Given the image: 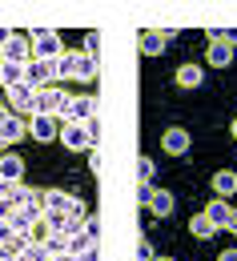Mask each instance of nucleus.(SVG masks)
<instances>
[{
    "label": "nucleus",
    "mask_w": 237,
    "mask_h": 261,
    "mask_svg": "<svg viewBox=\"0 0 237 261\" xmlns=\"http://www.w3.org/2000/svg\"><path fill=\"white\" fill-rule=\"evenodd\" d=\"M97 72H101V65H97V57H89L85 48H81V53H65V57L57 61V81H65V76H72V81H85V85H89V81H93Z\"/></svg>",
    "instance_id": "nucleus-1"
},
{
    "label": "nucleus",
    "mask_w": 237,
    "mask_h": 261,
    "mask_svg": "<svg viewBox=\"0 0 237 261\" xmlns=\"http://www.w3.org/2000/svg\"><path fill=\"white\" fill-rule=\"evenodd\" d=\"M61 57H65V40L52 33V29L33 33V61H48V65H57Z\"/></svg>",
    "instance_id": "nucleus-2"
},
{
    "label": "nucleus",
    "mask_w": 237,
    "mask_h": 261,
    "mask_svg": "<svg viewBox=\"0 0 237 261\" xmlns=\"http://www.w3.org/2000/svg\"><path fill=\"white\" fill-rule=\"evenodd\" d=\"M68 109V93H61V85H48L36 93V105H33V117H61Z\"/></svg>",
    "instance_id": "nucleus-3"
},
{
    "label": "nucleus",
    "mask_w": 237,
    "mask_h": 261,
    "mask_svg": "<svg viewBox=\"0 0 237 261\" xmlns=\"http://www.w3.org/2000/svg\"><path fill=\"white\" fill-rule=\"evenodd\" d=\"M97 105H101L97 97H68V109L57 121H61V125H85V121L97 117Z\"/></svg>",
    "instance_id": "nucleus-4"
},
{
    "label": "nucleus",
    "mask_w": 237,
    "mask_h": 261,
    "mask_svg": "<svg viewBox=\"0 0 237 261\" xmlns=\"http://www.w3.org/2000/svg\"><path fill=\"white\" fill-rule=\"evenodd\" d=\"M24 85L29 89H48V85H57V65H48V61H29L24 65Z\"/></svg>",
    "instance_id": "nucleus-5"
},
{
    "label": "nucleus",
    "mask_w": 237,
    "mask_h": 261,
    "mask_svg": "<svg viewBox=\"0 0 237 261\" xmlns=\"http://www.w3.org/2000/svg\"><path fill=\"white\" fill-rule=\"evenodd\" d=\"M0 61H16V65H29V61H33V36L12 33V40L0 48Z\"/></svg>",
    "instance_id": "nucleus-6"
},
{
    "label": "nucleus",
    "mask_w": 237,
    "mask_h": 261,
    "mask_svg": "<svg viewBox=\"0 0 237 261\" xmlns=\"http://www.w3.org/2000/svg\"><path fill=\"white\" fill-rule=\"evenodd\" d=\"M209 36H213V40H209L205 61H209L213 68H229V65H233V44H229V40H221V33H217V29H213Z\"/></svg>",
    "instance_id": "nucleus-7"
},
{
    "label": "nucleus",
    "mask_w": 237,
    "mask_h": 261,
    "mask_svg": "<svg viewBox=\"0 0 237 261\" xmlns=\"http://www.w3.org/2000/svg\"><path fill=\"white\" fill-rule=\"evenodd\" d=\"M4 100L16 109V117H33V105H36V89L29 85H16V89H4Z\"/></svg>",
    "instance_id": "nucleus-8"
},
{
    "label": "nucleus",
    "mask_w": 237,
    "mask_h": 261,
    "mask_svg": "<svg viewBox=\"0 0 237 261\" xmlns=\"http://www.w3.org/2000/svg\"><path fill=\"white\" fill-rule=\"evenodd\" d=\"M189 145H193V137L181 129V125H173V129L161 133V149H165L169 157H185V153H189Z\"/></svg>",
    "instance_id": "nucleus-9"
},
{
    "label": "nucleus",
    "mask_w": 237,
    "mask_h": 261,
    "mask_svg": "<svg viewBox=\"0 0 237 261\" xmlns=\"http://www.w3.org/2000/svg\"><path fill=\"white\" fill-rule=\"evenodd\" d=\"M29 137L40 141V145L57 141V137H61V133H57V117H29Z\"/></svg>",
    "instance_id": "nucleus-10"
},
{
    "label": "nucleus",
    "mask_w": 237,
    "mask_h": 261,
    "mask_svg": "<svg viewBox=\"0 0 237 261\" xmlns=\"http://www.w3.org/2000/svg\"><path fill=\"white\" fill-rule=\"evenodd\" d=\"M61 145L72 149V153L93 149V141H89V129H85V125H61Z\"/></svg>",
    "instance_id": "nucleus-11"
},
{
    "label": "nucleus",
    "mask_w": 237,
    "mask_h": 261,
    "mask_svg": "<svg viewBox=\"0 0 237 261\" xmlns=\"http://www.w3.org/2000/svg\"><path fill=\"white\" fill-rule=\"evenodd\" d=\"M205 217H209V221L217 225V233H221V229H229V217H233V205H229L225 197H213V201L205 205Z\"/></svg>",
    "instance_id": "nucleus-12"
},
{
    "label": "nucleus",
    "mask_w": 237,
    "mask_h": 261,
    "mask_svg": "<svg viewBox=\"0 0 237 261\" xmlns=\"http://www.w3.org/2000/svg\"><path fill=\"white\" fill-rule=\"evenodd\" d=\"M0 181H24V161L16 153H0Z\"/></svg>",
    "instance_id": "nucleus-13"
},
{
    "label": "nucleus",
    "mask_w": 237,
    "mask_h": 261,
    "mask_svg": "<svg viewBox=\"0 0 237 261\" xmlns=\"http://www.w3.org/2000/svg\"><path fill=\"white\" fill-rule=\"evenodd\" d=\"M24 117H16V113H8L4 121H0V137H4V145H16L20 137H24Z\"/></svg>",
    "instance_id": "nucleus-14"
},
{
    "label": "nucleus",
    "mask_w": 237,
    "mask_h": 261,
    "mask_svg": "<svg viewBox=\"0 0 237 261\" xmlns=\"http://www.w3.org/2000/svg\"><path fill=\"white\" fill-rule=\"evenodd\" d=\"M149 209H153V217H173V209H177V197H173L169 189H153Z\"/></svg>",
    "instance_id": "nucleus-15"
},
{
    "label": "nucleus",
    "mask_w": 237,
    "mask_h": 261,
    "mask_svg": "<svg viewBox=\"0 0 237 261\" xmlns=\"http://www.w3.org/2000/svg\"><path fill=\"white\" fill-rule=\"evenodd\" d=\"M165 44H169V40H165V33H157V29L141 33V53H145V57H161Z\"/></svg>",
    "instance_id": "nucleus-16"
},
{
    "label": "nucleus",
    "mask_w": 237,
    "mask_h": 261,
    "mask_svg": "<svg viewBox=\"0 0 237 261\" xmlns=\"http://www.w3.org/2000/svg\"><path fill=\"white\" fill-rule=\"evenodd\" d=\"M0 85H4V89L24 85V65H16V61H0Z\"/></svg>",
    "instance_id": "nucleus-17"
},
{
    "label": "nucleus",
    "mask_w": 237,
    "mask_h": 261,
    "mask_svg": "<svg viewBox=\"0 0 237 261\" xmlns=\"http://www.w3.org/2000/svg\"><path fill=\"white\" fill-rule=\"evenodd\" d=\"M68 205H72V193L44 189V213H68Z\"/></svg>",
    "instance_id": "nucleus-18"
},
{
    "label": "nucleus",
    "mask_w": 237,
    "mask_h": 261,
    "mask_svg": "<svg viewBox=\"0 0 237 261\" xmlns=\"http://www.w3.org/2000/svg\"><path fill=\"white\" fill-rule=\"evenodd\" d=\"M201 81H205V68L201 65H181V68H177V85H181V89H197Z\"/></svg>",
    "instance_id": "nucleus-19"
},
{
    "label": "nucleus",
    "mask_w": 237,
    "mask_h": 261,
    "mask_svg": "<svg viewBox=\"0 0 237 261\" xmlns=\"http://www.w3.org/2000/svg\"><path fill=\"white\" fill-rule=\"evenodd\" d=\"M213 193L217 197H233L237 193V173L233 169H221V173L213 177Z\"/></svg>",
    "instance_id": "nucleus-20"
},
{
    "label": "nucleus",
    "mask_w": 237,
    "mask_h": 261,
    "mask_svg": "<svg viewBox=\"0 0 237 261\" xmlns=\"http://www.w3.org/2000/svg\"><path fill=\"white\" fill-rule=\"evenodd\" d=\"M137 185H153V173H157V165H153V157H145V153H141V157H137Z\"/></svg>",
    "instance_id": "nucleus-21"
},
{
    "label": "nucleus",
    "mask_w": 237,
    "mask_h": 261,
    "mask_svg": "<svg viewBox=\"0 0 237 261\" xmlns=\"http://www.w3.org/2000/svg\"><path fill=\"white\" fill-rule=\"evenodd\" d=\"M189 229H193V237H201V241H209V237L217 233V225H213V221H209L205 213H197V217L189 221Z\"/></svg>",
    "instance_id": "nucleus-22"
},
{
    "label": "nucleus",
    "mask_w": 237,
    "mask_h": 261,
    "mask_svg": "<svg viewBox=\"0 0 237 261\" xmlns=\"http://www.w3.org/2000/svg\"><path fill=\"white\" fill-rule=\"evenodd\" d=\"M44 249H48V257L68 253V237H65V233H48V237H44Z\"/></svg>",
    "instance_id": "nucleus-23"
},
{
    "label": "nucleus",
    "mask_w": 237,
    "mask_h": 261,
    "mask_svg": "<svg viewBox=\"0 0 237 261\" xmlns=\"http://www.w3.org/2000/svg\"><path fill=\"white\" fill-rule=\"evenodd\" d=\"M89 245H97V241H93V237H89V233H85V229H76V233H72V237H68V253H85V249H89Z\"/></svg>",
    "instance_id": "nucleus-24"
},
{
    "label": "nucleus",
    "mask_w": 237,
    "mask_h": 261,
    "mask_svg": "<svg viewBox=\"0 0 237 261\" xmlns=\"http://www.w3.org/2000/svg\"><path fill=\"white\" fill-rule=\"evenodd\" d=\"M20 261H48L44 241H29V245H24V253H20Z\"/></svg>",
    "instance_id": "nucleus-25"
},
{
    "label": "nucleus",
    "mask_w": 237,
    "mask_h": 261,
    "mask_svg": "<svg viewBox=\"0 0 237 261\" xmlns=\"http://www.w3.org/2000/svg\"><path fill=\"white\" fill-rule=\"evenodd\" d=\"M85 233H89V237H93V241H97V237H101V217H97V213H89V217H85Z\"/></svg>",
    "instance_id": "nucleus-26"
},
{
    "label": "nucleus",
    "mask_w": 237,
    "mask_h": 261,
    "mask_svg": "<svg viewBox=\"0 0 237 261\" xmlns=\"http://www.w3.org/2000/svg\"><path fill=\"white\" fill-rule=\"evenodd\" d=\"M85 53H89V57L101 53V33H89V36H85Z\"/></svg>",
    "instance_id": "nucleus-27"
},
{
    "label": "nucleus",
    "mask_w": 237,
    "mask_h": 261,
    "mask_svg": "<svg viewBox=\"0 0 237 261\" xmlns=\"http://www.w3.org/2000/svg\"><path fill=\"white\" fill-rule=\"evenodd\" d=\"M48 233H52V229L44 225V217H40V221H36V225L29 229V237H33V241H44V237H48Z\"/></svg>",
    "instance_id": "nucleus-28"
},
{
    "label": "nucleus",
    "mask_w": 237,
    "mask_h": 261,
    "mask_svg": "<svg viewBox=\"0 0 237 261\" xmlns=\"http://www.w3.org/2000/svg\"><path fill=\"white\" fill-rule=\"evenodd\" d=\"M149 201H153V185H137V205L149 209Z\"/></svg>",
    "instance_id": "nucleus-29"
},
{
    "label": "nucleus",
    "mask_w": 237,
    "mask_h": 261,
    "mask_svg": "<svg viewBox=\"0 0 237 261\" xmlns=\"http://www.w3.org/2000/svg\"><path fill=\"white\" fill-rule=\"evenodd\" d=\"M137 261H153V245H149L145 237L137 241Z\"/></svg>",
    "instance_id": "nucleus-30"
},
{
    "label": "nucleus",
    "mask_w": 237,
    "mask_h": 261,
    "mask_svg": "<svg viewBox=\"0 0 237 261\" xmlns=\"http://www.w3.org/2000/svg\"><path fill=\"white\" fill-rule=\"evenodd\" d=\"M89 169H93V173H101V153H97V145L89 149Z\"/></svg>",
    "instance_id": "nucleus-31"
},
{
    "label": "nucleus",
    "mask_w": 237,
    "mask_h": 261,
    "mask_svg": "<svg viewBox=\"0 0 237 261\" xmlns=\"http://www.w3.org/2000/svg\"><path fill=\"white\" fill-rule=\"evenodd\" d=\"M76 257H81V261H101V249H97V245H89V249H85V253H76Z\"/></svg>",
    "instance_id": "nucleus-32"
},
{
    "label": "nucleus",
    "mask_w": 237,
    "mask_h": 261,
    "mask_svg": "<svg viewBox=\"0 0 237 261\" xmlns=\"http://www.w3.org/2000/svg\"><path fill=\"white\" fill-rule=\"evenodd\" d=\"M4 241H12V225H8V221H0V245H4Z\"/></svg>",
    "instance_id": "nucleus-33"
},
{
    "label": "nucleus",
    "mask_w": 237,
    "mask_h": 261,
    "mask_svg": "<svg viewBox=\"0 0 237 261\" xmlns=\"http://www.w3.org/2000/svg\"><path fill=\"white\" fill-rule=\"evenodd\" d=\"M8 40H12V29H4V24H0V48H4Z\"/></svg>",
    "instance_id": "nucleus-34"
},
{
    "label": "nucleus",
    "mask_w": 237,
    "mask_h": 261,
    "mask_svg": "<svg viewBox=\"0 0 237 261\" xmlns=\"http://www.w3.org/2000/svg\"><path fill=\"white\" fill-rule=\"evenodd\" d=\"M217 261H237V245H233V249H225V253H221Z\"/></svg>",
    "instance_id": "nucleus-35"
},
{
    "label": "nucleus",
    "mask_w": 237,
    "mask_h": 261,
    "mask_svg": "<svg viewBox=\"0 0 237 261\" xmlns=\"http://www.w3.org/2000/svg\"><path fill=\"white\" fill-rule=\"evenodd\" d=\"M52 261H81V257H76V253H57Z\"/></svg>",
    "instance_id": "nucleus-36"
},
{
    "label": "nucleus",
    "mask_w": 237,
    "mask_h": 261,
    "mask_svg": "<svg viewBox=\"0 0 237 261\" xmlns=\"http://www.w3.org/2000/svg\"><path fill=\"white\" fill-rule=\"evenodd\" d=\"M229 229H233V233H237V209H233V217H229Z\"/></svg>",
    "instance_id": "nucleus-37"
},
{
    "label": "nucleus",
    "mask_w": 237,
    "mask_h": 261,
    "mask_svg": "<svg viewBox=\"0 0 237 261\" xmlns=\"http://www.w3.org/2000/svg\"><path fill=\"white\" fill-rule=\"evenodd\" d=\"M229 133H233V141H237V121H233V125H229Z\"/></svg>",
    "instance_id": "nucleus-38"
},
{
    "label": "nucleus",
    "mask_w": 237,
    "mask_h": 261,
    "mask_svg": "<svg viewBox=\"0 0 237 261\" xmlns=\"http://www.w3.org/2000/svg\"><path fill=\"white\" fill-rule=\"evenodd\" d=\"M4 117H8V113H4V100H0V121H4Z\"/></svg>",
    "instance_id": "nucleus-39"
},
{
    "label": "nucleus",
    "mask_w": 237,
    "mask_h": 261,
    "mask_svg": "<svg viewBox=\"0 0 237 261\" xmlns=\"http://www.w3.org/2000/svg\"><path fill=\"white\" fill-rule=\"evenodd\" d=\"M153 261H173V257H153Z\"/></svg>",
    "instance_id": "nucleus-40"
},
{
    "label": "nucleus",
    "mask_w": 237,
    "mask_h": 261,
    "mask_svg": "<svg viewBox=\"0 0 237 261\" xmlns=\"http://www.w3.org/2000/svg\"><path fill=\"white\" fill-rule=\"evenodd\" d=\"M0 149H8V145H4V137H0Z\"/></svg>",
    "instance_id": "nucleus-41"
},
{
    "label": "nucleus",
    "mask_w": 237,
    "mask_h": 261,
    "mask_svg": "<svg viewBox=\"0 0 237 261\" xmlns=\"http://www.w3.org/2000/svg\"><path fill=\"white\" fill-rule=\"evenodd\" d=\"M48 261H52V257H48Z\"/></svg>",
    "instance_id": "nucleus-42"
}]
</instances>
